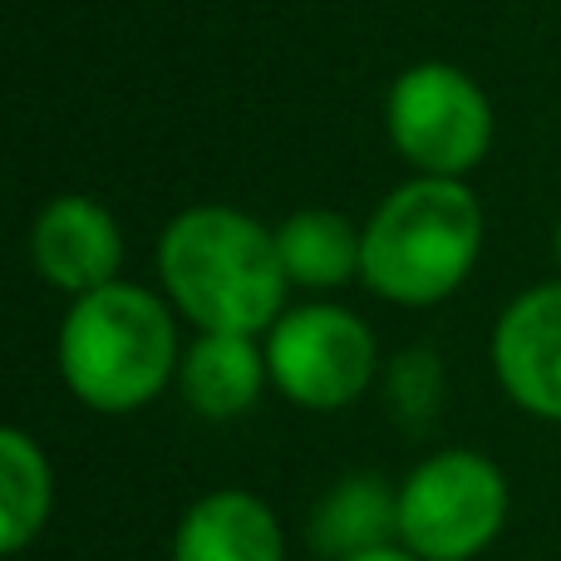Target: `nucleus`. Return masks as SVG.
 <instances>
[{
	"label": "nucleus",
	"mask_w": 561,
	"mask_h": 561,
	"mask_svg": "<svg viewBox=\"0 0 561 561\" xmlns=\"http://www.w3.org/2000/svg\"><path fill=\"white\" fill-rule=\"evenodd\" d=\"M158 272L193 325L227 335L266 330L286 300L276 237L232 207H193L173 217L158 242Z\"/></svg>",
	"instance_id": "1"
},
{
	"label": "nucleus",
	"mask_w": 561,
	"mask_h": 561,
	"mask_svg": "<svg viewBox=\"0 0 561 561\" xmlns=\"http://www.w3.org/2000/svg\"><path fill=\"white\" fill-rule=\"evenodd\" d=\"M483 247V213L463 178H414L365 227V286L399 306L454 296Z\"/></svg>",
	"instance_id": "2"
},
{
	"label": "nucleus",
	"mask_w": 561,
	"mask_h": 561,
	"mask_svg": "<svg viewBox=\"0 0 561 561\" xmlns=\"http://www.w3.org/2000/svg\"><path fill=\"white\" fill-rule=\"evenodd\" d=\"M178 369V335L163 300L144 286H108L75 296L59 330V375L69 394L99 414L144 409Z\"/></svg>",
	"instance_id": "3"
},
{
	"label": "nucleus",
	"mask_w": 561,
	"mask_h": 561,
	"mask_svg": "<svg viewBox=\"0 0 561 561\" xmlns=\"http://www.w3.org/2000/svg\"><path fill=\"white\" fill-rule=\"evenodd\" d=\"M507 483L483 454L448 448L399 488V542L419 561H473L503 533Z\"/></svg>",
	"instance_id": "4"
},
{
	"label": "nucleus",
	"mask_w": 561,
	"mask_h": 561,
	"mask_svg": "<svg viewBox=\"0 0 561 561\" xmlns=\"http://www.w3.org/2000/svg\"><path fill=\"white\" fill-rule=\"evenodd\" d=\"M394 148L424 178H463L493 144V108L483 89L454 65H414L394 79L385 104Z\"/></svg>",
	"instance_id": "5"
},
{
	"label": "nucleus",
	"mask_w": 561,
	"mask_h": 561,
	"mask_svg": "<svg viewBox=\"0 0 561 561\" xmlns=\"http://www.w3.org/2000/svg\"><path fill=\"white\" fill-rule=\"evenodd\" d=\"M276 389L300 409H345L375 375V335L340 306H300L280 316L266 340Z\"/></svg>",
	"instance_id": "6"
},
{
	"label": "nucleus",
	"mask_w": 561,
	"mask_h": 561,
	"mask_svg": "<svg viewBox=\"0 0 561 561\" xmlns=\"http://www.w3.org/2000/svg\"><path fill=\"white\" fill-rule=\"evenodd\" d=\"M493 369L527 414L561 419V286H537L503 310Z\"/></svg>",
	"instance_id": "7"
},
{
	"label": "nucleus",
	"mask_w": 561,
	"mask_h": 561,
	"mask_svg": "<svg viewBox=\"0 0 561 561\" xmlns=\"http://www.w3.org/2000/svg\"><path fill=\"white\" fill-rule=\"evenodd\" d=\"M30 252L49 286L89 296L114 280L124 262V237L108 207H99L94 197H55L30 232Z\"/></svg>",
	"instance_id": "8"
},
{
	"label": "nucleus",
	"mask_w": 561,
	"mask_h": 561,
	"mask_svg": "<svg viewBox=\"0 0 561 561\" xmlns=\"http://www.w3.org/2000/svg\"><path fill=\"white\" fill-rule=\"evenodd\" d=\"M173 561H280V527L262 497L222 488L187 507Z\"/></svg>",
	"instance_id": "9"
},
{
	"label": "nucleus",
	"mask_w": 561,
	"mask_h": 561,
	"mask_svg": "<svg viewBox=\"0 0 561 561\" xmlns=\"http://www.w3.org/2000/svg\"><path fill=\"white\" fill-rule=\"evenodd\" d=\"M310 547L330 561H350L394 547L399 537V493L379 473H350L316 503L306 527Z\"/></svg>",
	"instance_id": "10"
},
{
	"label": "nucleus",
	"mask_w": 561,
	"mask_h": 561,
	"mask_svg": "<svg viewBox=\"0 0 561 561\" xmlns=\"http://www.w3.org/2000/svg\"><path fill=\"white\" fill-rule=\"evenodd\" d=\"M266 375H272V365H266V355H256L252 335H227V330H203V340L178 359L183 399L203 419L247 414L262 399Z\"/></svg>",
	"instance_id": "11"
},
{
	"label": "nucleus",
	"mask_w": 561,
	"mask_h": 561,
	"mask_svg": "<svg viewBox=\"0 0 561 561\" xmlns=\"http://www.w3.org/2000/svg\"><path fill=\"white\" fill-rule=\"evenodd\" d=\"M276 252L286 266V280L310 290H335L365 266V232H355L340 213L306 207V213L280 222Z\"/></svg>",
	"instance_id": "12"
},
{
	"label": "nucleus",
	"mask_w": 561,
	"mask_h": 561,
	"mask_svg": "<svg viewBox=\"0 0 561 561\" xmlns=\"http://www.w3.org/2000/svg\"><path fill=\"white\" fill-rule=\"evenodd\" d=\"M49 463L30 434L5 428L0 434V547L25 552V542L49 517Z\"/></svg>",
	"instance_id": "13"
},
{
	"label": "nucleus",
	"mask_w": 561,
	"mask_h": 561,
	"mask_svg": "<svg viewBox=\"0 0 561 561\" xmlns=\"http://www.w3.org/2000/svg\"><path fill=\"white\" fill-rule=\"evenodd\" d=\"M438 399H444V369L438 355L428 350H409L399 355V365L389 369V409L404 419L409 428H424L438 414Z\"/></svg>",
	"instance_id": "14"
},
{
	"label": "nucleus",
	"mask_w": 561,
	"mask_h": 561,
	"mask_svg": "<svg viewBox=\"0 0 561 561\" xmlns=\"http://www.w3.org/2000/svg\"><path fill=\"white\" fill-rule=\"evenodd\" d=\"M350 561H419L414 552H409V547H404V552H399V547H379V552H365V557H350Z\"/></svg>",
	"instance_id": "15"
},
{
	"label": "nucleus",
	"mask_w": 561,
	"mask_h": 561,
	"mask_svg": "<svg viewBox=\"0 0 561 561\" xmlns=\"http://www.w3.org/2000/svg\"><path fill=\"white\" fill-rule=\"evenodd\" d=\"M557 256H561V217H557Z\"/></svg>",
	"instance_id": "16"
}]
</instances>
